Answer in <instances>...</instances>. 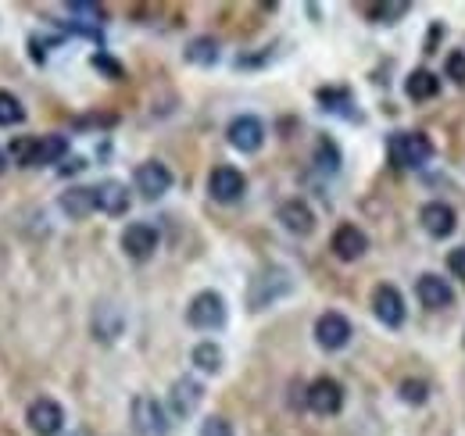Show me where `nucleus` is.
Returning <instances> with one entry per match:
<instances>
[{
	"label": "nucleus",
	"instance_id": "nucleus-1",
	"mask_svg": "<svg viewBox=\"0 0 465 436\" xmlns=\"http://www.w3.org/2000/svg\"><path fill=\"white\" fill-rule=\"evenodd\" d=\"M433 154H437L433 140H430L426 133H415V129L394 133V136L387 140V162L394 164V168H401V172L430 164V162H433Z\"/></svg>",
	"mask_w": 465,
	"mask_h": 436
},
{
	"label": "nucleus",
	"instance_id": "nucleus-2",
	"mask_svg": "<svg viewBox=\"0 0 465 436\" xmlns=\"http://www.w3.org/2000/svg\"><path fill=\"white\" fill-rule=\"evenodd\" d=\"M291 293H293V275L287 269H280V265H269V269H262V272L251 279V286H247V308L251 312H265V308H272L276 301H283Z\"/></svg>",
	"mask_w": 465,
	"mask_h": 436
},
{
	"label": "nucleus",
	"instance_id": "nucleus-3",
	"mask_svg": "<svg viewBox=\"0 0 465 436\" xmlns=\"http://www.w3.org/2000/svg\"><path fill=\"white\" fill-rule=\"evenodd\" d=\"M226 319H230V312H226V297H223L219 290H201V293L190 301V308H186V322L193 329H204V332L223 329Z\"/></svg>",
	"mask_w": 465,
	"mask_h": 436
},
{
	"label": "nucleus",
	"instance_id": "nucleus-4",
	"mask_svg": "<svg viewBox=\"0 0 465 436\" xmlns=\"http://www.w3.org/2000/svg\"><path fill=\"white\" fill-rule=\"evenodd\" d=\"M133 430L140 436H169L173 433V419L162 408V401L140 393V397H133Z\"/></svg>",
	"mask_w": 465,
	"mask_h": 436
},
{
	"label": "nucleus",
	"instance_id": "nucleus-5",
	"mask_svg": "<svg viewBox=\"0 0 465 436\" xmlns=\"http://www.w3.org/2000/svg\"><path fill=\"white\" fill-rule=\"evenodd\" d=\"M304 404H308V411L330 419V415H337L344 408V386L333 380V376H319L315 382H308Z\"/></svg>",
	"mask_w": 465,
	"mask_h": 436
},
{
	"label": "nucleus",
	"instance_id": "nucleus-6",
	"mask_svg": "<svg viewBox=\"0 0 465 436\" xmlns=\"http://www.w3.org/2000/svg\"><path fill=\"white\" fill-rule=\"evenodd\" d=\"M226 140L240 154H258L262 144H265V122L258 114H236L226 125Z\"/></svg>",
	"mask_w": 465,
	"mask_h": 436
},
{
	"label": "nucleus",
	"instance_id": "nucleus-7",
	"mask_svg": "<svg viewBox=\"0 0 465 436\" xmlns=\"http://www.w3.org/2000/svg\"><path fill=\"white\" fill-rule=\"evenodd\" d=\"M133 183H136V190H140L143 201H162V197L173 190L175 175L165 162H143V164H136Z\"/></svg>",
	"mask_w": 465,
	"mask_h": 436
},
{
	"label": "nucleus",
	"instance_id": "nucleus-8",
	"mask_svg": "<svg viewBox=\"0 0 465 436\" xmlns=\"http://www.w3.org/2000/svg\"><path fill=\"white\" fill-rule=\"evenodd\" d=\"M372 315L383 322L387 329H401L408 319V308H405V297L394 282H380L372 290Z\"/></svg>",
	"mask_w": 465,
	"mask_h": 436
},
{
	"label": "nucleus",
	"instance_id": "nucleus-9",
	"mask_svg": "<svg viewBox=\"0 0 465 436\" xmlns=\"http://www.w3.org/2000/svg\"><path fill=\"white\" fill-rule=\"evenodd\" d=\"M25 426L33 430V436H58L64 426V408L54 397H36L25 408Z\"/></svg>",
	"mask_w": 465,
	"mask_h": 436
},
{
	"label": "nucleus",
	"instance_id": "nucleus-10",
	"mask_svg": "<svg viewBox=\"0 0 465 436\" xmlns=\"http://www.w3.org/2000/svg\"><path fill=\"white\" fill-rule=\"evenodd\" d=\"M208 193H212V201H219V204H236V201L247 193V179H243L240 168L219 164V168H212V175H208Z\"/></svg>",
	"mask_w": 465,
	"mask_h": 436
},
{
	"label": "nucleus",
	"instance_id": "nucleus-11",
	"mask_svg": "<svg viewBox=\"0 0 465 436\" xmlns=\"http://www.w3.org/2000/svg\"><path fill=\"white\" fill-rule=\"evenodd\" d=\"M158 243H162V236H158V229L147 225V222H133V225H125V233H122V251H125V258H133V262H151L154 251H158Z\"/></svg>",
	"mask_w": 465,
	"mask_h": 436
},
{
	"label": "nucleus",
	"instance_id": "nucleus-12",
	"mask_svg": "<svg viewBox=\"0 0 465 436\" xmlns=\"http://www.w3.org/2000/svg\"><path fill=\"white\" fill-rule=\"evenodd\" d=\"M351 322L348 315H341V312H322L319 319H315V343L322 347V351H344L351 343Z\"/></svg>",
	"mask_w": 465,
	"mask_h": 436
},
{
	"label": "nucleus",
	"instance_id": "nucleus-13",
	"mask_svg": "<svg viewBox=\"0 0 465 436\" xmlns=\"http://www.w3.org/2000/svg\"><path fill=\"white\" fill-rule=\"evenodd\" d=\"M419 225H422L433 240H448V236L455 233L459 218H455V212H451L444 201H430V204H422V212H419Z\"/></svg>",
	"mask_w": 465,
	"mask_h": 436
},
{
	"label": "nucleus",
	"instance_id": "nucleus-14",
	"mask_svg": "<svg viewBox=\"0 0 465 436\" xmlns=\"http://www.w3.org/2000/svg\"><path fill=\"white\" fill-rule=\"evenodd\" d=\"M330 251L341 258V262H358L365 251H369V236L358 229V225H337V233H333V240H330Z\"/></svg>",
	"mask_w": 465,
	"mask_h": 436
},
{
	"label": "nucleus",
	"instance_id": "nucleus-15",
	"mask_svg": "<svg viewBox=\"0 0 465 436\" xmlns=\"http://www.w3.org/2000/svg\"><path fill=\"white\" fill-rule=\"evenodd\" d=\"M276 218H280V225H283L287 233H293V236H308V233H315V212H312L301 197L283 201L280 212H276Z\"/></svg>",
	"mask_w": 465,
	"mask_h": 436
},
{
	"label": "nucleus",
	"instance_id": "nucleus-16",
	"mask_svg": "<svg viewBox=\"0 0 465 436\" xmlns=\"http://www.w3.org/2000/svg\"><path fill=\"white\" fill-rule=\"evenodd\" d=\"M94 197H97V212H104V215H125L129 212V204H133V197H129V190H125V183H118V179H104V183H97L94 186Z\"/></svg>",
	"mask_w": 465,
	"mask_h": 436
},
{
	"label": "nucleus",
	"instance_id": "nucleus-17",
	"mask_svg": "<svg viewBox=\"0 0 465 436\" xmlns=\"http://www.w3.org/2000/svg\"><path fill=\"white\" fill-rule=\"evenodd\" d=\"M415 293H419V301L426 304V308H451L455 304V290L448 286V279H440V275L426 272L419 275V282H415Z\"/></svg>",
	"mask_w": 465,
	"mask_h": 436
},
{
	"label": "nucleus",
	"instance_id": "nucleus-18",
	"mask_svg": "<svg viewBox=\"0 0 465 436\" xmlns=\"http://www.w3.org/2000/svg\"><path fill=\"white\" fill-rule=\"evenodd\" d=\"M201 401H204V386H201L197 380H190V376L175 380L173 390H169V404H173V411L179 415V419L193 415V411L201 408Z\"/></svg>",
	"mask_w": 465,
	"mask_h": 436
},
{
	"label": "nucleus",
	"instance_id": "nucleus-19",
	"mask_svg": "<svg viewBox=\"0 0 465 436\" xmlns=\"http://www.w3.org/2000/svg\"><path fill=\"white\" fill-rule=\"evenodd\" d=\"M58 208L68 218H90L97 212V197H94V186H72L58 197Z\"/></svg>",
	"mask_w": 465,
	"mask_h": 436
},
{
	"label": "nucleus",
	"instance_id": "nucleus-20",
	"mask_svg": "<svg viewBox=\"0 0 465 436\" xmlns=\"http://www.w3.org/2000/svg\"><path fill=\"white\" fill-rule=\"evenodd\" d=\"M437 94H440V79H437L430 68H415V72H408V79H405L408 101L422 104V101H433Z\"/></svg>",
	"mask_w": 465,
	"mask_h": 436
},
{
	"label": "nucleus",
	"instance_id": "nucleus-21",
	"mask_svg": "<svg viewBox=\"0 0 465 436\" xmlns=\"http://www.w3.org/2000/svg\"><path fill=\"white\" fill-rule=\"evenodd\" d=\"M68 158V136H61V133H51V136H40L36 144H33V164H58Z\"/></svg>",
	"mask_w": 465,
	"mask_h": 436
},
{
	"label": "nucleus",
	"instance_id": "nucleus-22",
	"mask_svg": "<svg viewBox=\"0 0 465 436\" xmlns=\"http://www.w3.org/2000/svg\"><path fill=\"white\" fill-rule=\"evenodd\" d=\"M190 362H193V369H197V372H204V376H219V372H223L226 354H223V347H219V343L204 340V343H197V347L190 351Z\"/></svg>",
	"mask_w": 465,
	"mask_h": 436
},
{
	"label": "nucleus",
	"instance_id": "nucleus-23",
	"mask_svg": "<svg viewBox=\"0 0 465 436\" xmlns=\"http://www.w3.org/2000/svg\"><path fill=\"white\" fill-rule=\"evenodd\" d=\"M122 326H125V319H122V312H118L115 304L104 301V304L94 308V336L97 340H115Z\"/></svg>",
	"mask_w": 465,
	"mask_h": 436
},
{
	"label": "nucleus",
	"instance_id": "nucleus-24",
	"mask_svg": "<svg viewBox=\"0 0 465 436\" xmlns=\"http://www.w3.org/2000/svg\"><path fill=\"white\" fill-rule=\"evenodd\" d=\"M361 11H365V18H369V22L394 25V22H401L408 11H411V4H408V0H383V4H365Z\"/></svg>",
	"mask_w": 465,
	"mask_h": 436
},
{
	"label": "nucleus",
	"instance_id": "nucleus-25",
	"mask_svg": "<svg viewBox=\"0 0 465 436\" xmlns=\"http://www.w3.org/2000/svg\"><path fill=\"white\" fill-rule=\"evenodd\" d=\"M183 57H186L190 64L212 68V64L219 61V40H212V36H197V40H190V44H186Z\"/></svg>",
	"mask_w": 465,
	"mask_h": 436
},
{
	"label": "nucleus",
	"instance_id": "nucleus-26",
	"mask_svg": "<svg viewBox=\"0 0 465 436\" xmlns=\"http://www.w3.org/2000/svg\"><path fill=\"white\" fill-rule=\"evenodd\" d=\"M315 101H319V108L322 111H337V114H348L354 118V111H351V90L348 86H322L319 94H315Z\"/></svg>",
	"mask_w": 465,
	"mask_h": 436
},
{
	"label": "nucleus",
	"instance_id": "nucleus-27",
	"mask_svg": "<svg viewBox=\"0 0 465 436\" xmlns=\"http://www.w3.org/2000/svg\"><path fill=\"white\" fill-rule=\"evenodd\" d=\"M312 162H315L319 172H337V168H341V147H337V140H333V136H319Z\"/></svg>",
	"mask_w": 465,
	"mask_h": 436
},
{
	"label": "nucleus",
	"instance_id": "nucleus-28",
	"mask_svg": "<svg viewBox=\"0 0 465 436\" xmlns=\"http://www.w3.org/2000/svg\"><path fill=\"white\" fill-rule=\"evenodd\" d=\"M22 122H25V108H22V101H18L11 90H0V129L22 125Z\"/></svg>",
	"mask_w": 465,
	"mask_h": 436
},
{
	"label": "nucleus",
	"instance_id": "nucleus-29",
	"mask_svg": "<svg viewBox=\"0 0 465 436\" xmlns=\"http://www.w3.org/2000/svg\"><path fill=\"white\" fill-rule=\"evenodd\" d=\"M68 15H75V22H83V25H97V22L108 18V11L101 4H94V0H72Z\"/></svg>",
	"mask_w": 465,
	"mask_h": 436
},
{
	"label": "nucleus",
	"instance_id": "nucleus-30",
	"mask_svg": "<svg viewBox=\"0 0 465 436\" xmlns=\"http://www.w3.org/2000/svg\"><path fill=\"white\" fill-rule=\"evenodd\" d=\"M398 397L405 401V404H426V397H430V386L422 380H405L398 386Z\"/></svg>",
	"mask_w": 465,
	"mask_h": 436
},
{
	"label": "nucleus",
	"instance_id": "nucleus-31",
	"mask_svg": "<svg viewBox=\"0 0 465 436\" xmlns=\"http://www.w3.org/2000/svg\"><path fill=\"white\" fill-rule=\"evenodd\" d=\"M33 144H36L33 136H18V140L7 147V158L15 164H25V168H29V162H33Z\"/></svg>",
	"mask_w": 465,
	"mask_h": 436
},
{
	"label": "nucleus",
	"instance_id": "nucleus-32",
	"mask_svg": "<svg viewBox=\"0 0 465 436\" xmlns=\"http://www.w3.org/2000/svg\"><path fill=\"white\" fill-rule=\"evenodd\" d=\"M90 64H94L97 72H104L108 79H125V68H122L112 54H104V51H97V54L90 57Z\"/></svg>",
	"mask_w": 465,
	"mask_h": 436
},
{
	"label": "nucleus",
	"instance_id": "nucleus-33",
	"mask_svg": "<svg viewBox=\"0 0 465 436\" xmlns=\"http://www.w3.org/2000/svg\"><path fill=\"white\" fill-rule=\"evenodd\" d=\"M197 436H236L230 426V419H223V415H208L204 422H201V433Z\"/></svg>",
	"mask_w": 465,
	"mask_h": 436
},
{
	"label": "nucleus",
	"instance_id": "nucleus-34",
	"mask_svg": "<svg viewBox=\"0 0 465 436\" xmlns=\"http://www.w3.org/2000/svg\"><path fill=\"white\" fill-rule=\"evenodd\" d=\"M444 72L451 75V83L465 86V51H451L448 61H444Z\"/></svg>",
	"mask_w": 465,
	"mask_h": 436
},
{
	"label": "nucleus",
	"instance_id": "nucleus-35",
	"mask_svg": "<svg viewBox=\"0 0 465 436\" xmlns=\"http://www.w3.org/2000/svg\"><path fill=\"white\" fill-rule=\"evenodd\" d=\"M448 269L465 282V247H455V251L448 254Z\"/></svg>",
	"mask_w": 465,
	"mask_h": 436
},
{
	"label": "nucleus",
	"instance_id": "nucleus-36",
	"mask_svg": "<svg viewBox=\"0 0 465 436\" xmlns=\"http://www.w3.org/2000/svg\"><path fill=\"white\" fill-rule=\"evenodd\" d=\"M83 168H86V162H83V158H68L64 164H58L61 175H75V172H83Z\"/></svg>",
	"mask_w": 465,
	"mask_h": 436
},
{
	"label": "nucleus",
	"instance_id": "nucleus-37",
	"mask_svg": "<svg viewBox=\"0 0 465 436\" xmlns=\"http://www.w3.org/2000/svg\"><path fill=\"white\" fill-rule=\"evenodd\" d=\"M7 162H11V158H7V151L0 147V175H4V168H7Z\"/></svg>",
	"mask_w": 465,
	"mask_h": 436
},
{
	"label": "nucleus",
	"instance_id": "nucleus-38",
	"mask_svg": "<svg viewBox=\"0 0 465 436\" xmlns=\"http://www.w3.org/2000/svg\"><path fill=\"white\" fill-rule=\"evenodd\" d=\"M72 436H94V433H90V430H75Z\"/></svg>",
	"mask_w": 465,
	"mask_h": 436
}]
</instances>
